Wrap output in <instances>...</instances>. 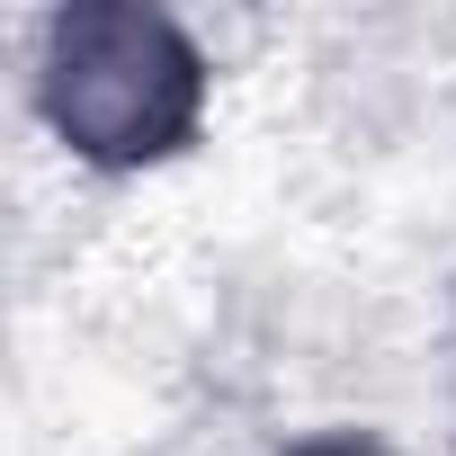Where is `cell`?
<instances>
[{"instance_id":"6da1fadb","label":"cell","mask_w":456,"mask_h":456,"mask_svg":"<svg viewBox=\"0 0 456 456\" xmlns=\"http://www.w3.org/2000/svg\"><path fill=\"white\" fill-rule=\"evenodd\" d=\"M54 126L99 161H152L197 117V54L143 10H81L54 28Z\"/></svg>"},{"instance_id":"7a4b0ae2","label":"cell","mask_w":456,"mask_h":456,"mask_svg":"<svg viewBox=\"0 0 456 456\" xmlns=\"http://www.w3.org/2000/svg\"><path fill=\"white\" fill-rule=\"evenodd\" d=\"M305 456H385V447H358V438H322V447H305Z\"/></svg>"}]
</instances>
